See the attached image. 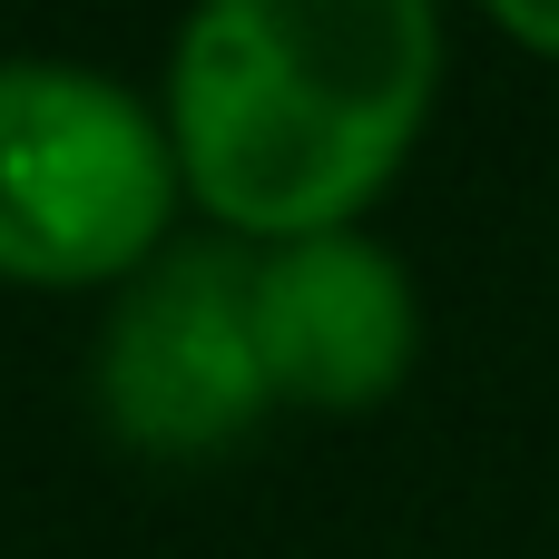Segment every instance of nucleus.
<instances>
[{
	"mask_svg": "<svg viewBox=\"0 0 559 559\" xmlns=\"http://www.w3.org/2000/svg\"><path fill=\"white\" fill-rule=\"evenodd\" d=\"M432 88V0H197L167 59L177 177L255 246L334 236L423 138Z\"/></svg>",
	"mask_w": 559,
	"mask_h": 559,
	"instance_id": "nucleus-1",
	"label": "nucleus"
},
{
	"mask_svg": "<svg viewBox=\"0 0 559 559\" xmlns=\"http://www.w3.org/2000/svg\"><path fill=\"white\" fill-rule=\"evenodd\" d=\"M491 20H501L511 39H531V49L559 59V0H491Z\"/></svg>",
	"mask_w": 559,
	"mask_h": 559,
	"instance_id": "nucleus-5",
	"label": "nucleus"
},
{
	"mask_svg": "<svg viewBox=\"0 0 559 559\" xmlns=\"http://www.w3.org/2000/svg\"><path fill=\"white\" fill-rule=\"evenodd\" d=\"M255 344H265V383L285 403L364 413L413 373V344H423L413 275L354 226L255 246Z\"/></svg>",
	"mask_w": 559,
	"mask_h": 559,
	"instance_id": "nucleus-4",
	"label": "nucleus"
},
{
	"mask_svg": "<svg viewBox=\"0 0 559 559\" xmlns=\"http://www.w3.org/2000/svg\"><path fill=\"white\" fill-rule=\"evenodd\" d=\"M177 187V138L138 88L79 59H0V275L108 285L157 255Z\"/></svg>",
	"mask_w": 559,
	"mask_h": 559,
	"instance_id": "nucleus-2",
	"label": "nucleus"
},
{
	"mask_svg": "<svg viewBox=\"0 0 559 559\" xmlns=\"http://www.w3.org/2000/svg\"><path fill=\"white\" fill-rule=\"evenodd\" d=\"M98 403L138 452H216L236 442L275 383L255 344V255L177 246L138 275V295L98 334Z\"/></svg>",
	"mask_w": 559,
	"mask_h": 559,
	"instance_id": "nucleus-3",
	"label": "nucleus"
}]
</instances>
